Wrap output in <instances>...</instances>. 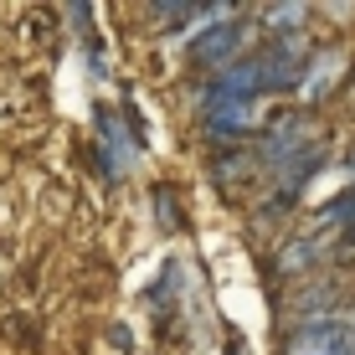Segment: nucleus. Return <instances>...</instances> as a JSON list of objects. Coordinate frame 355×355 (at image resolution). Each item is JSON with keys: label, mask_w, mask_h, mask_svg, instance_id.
<instances>
[{"label": "nucleus", "mask_w": 355, "mask_h": 355, "mask_svg": "<svg viewBox=\"0 0 355 355\" xmlns=\"http://www.w3.org/2000/svg\"><path fill=\"white\" fill-rule=\"evenodd\" d=\"M258 93H268L263 57H237L232 67L211 72V83H206V108L211 103H252Z\"/></svg>", "instance_id": "f257e3e1"}, {"label": "nucleus", "mask_w": 355, "mask_h": 355, "mask_svg": "<svg viewBox=\"0 0 355 355\" xmlns=\"http://www.w3.org/2000/svg\"><path fill=\"white\" fill-rule=\"evenodd\" d=\"M284 355H355V324L329 314V320H314L304 329H293Z\"/></svg>", "instance_id": "f03ea898"}, {"label": "nucleus", "mask_w": 355, "mask_h": 355, "mask_svg": "<svg viewBox=\"0 0 355 355\" xmlns=\"http://www.w3.org/2000/svg\"><path fill=\"white\" fill-rule=\"evenodd\" d=\"M242 21L237 16H227L222 26H206L201 36H196V46H191V62L196 67H211V72H222L237 62V52H242Z\"/></svg>", "instance_id": "7ed1b4c3"}, {"label": "nucleus", "mask_w": 355, "mask_h": 355, "mask_svg": "<svg viewBox=\"0 0 355 355\" xmlns=\"http://www.w3.org/2000/svg\"><path fill=\"white\" fill-rule=\"evenodd\" d=\"M340 72H345V52H340V46L314 52L309 57V72H304V103H320V98L340 83Z\"/></svg>", "instance_id": "20e7f679"}, {"label": "nucleus", "mask_w": 355, "mask_h": 355, "mask_svg": "<svg viewBox=\"0 0 355 355\" xmlns=\"http://www.w3.org/2000/svg\"><path fill=\"white\" fill-rule=\"evenodd\" d=\"M320 268V242L314 237H293L284 252H278V273L284 278H309Z\"/></svg>", "instance_id": "39448f33"}, {"label": "nucleus", "mask_w": 355, "mask_h": 355, "mask_svg": "<svg viewBox=\"0 0 355 355\" xmlns=\"http://www.w3.org/2000/svg\"><path fill=\"white\" fill-rule=\"evenodd\" d=\"M304 21H309V6H263V31L273 36V42L304 36Z\"/></svg>", "instance_id": "423d86ee"}, {"label": "nucleus", "mask_w": 355, "mask_h": 355, "mask_svg": "<svg viewBox=\"0 0 355 355\" xmlns=\"http://www.w3.org/2000/svg\"><path fill=\"white\" fill-rule=\"evenodd\" d=\"M252 165H258V155H252V150H242V144H227V150L216 155L211 175H216V186H237V180L252 175Z\"/></svg>", "instance_id": "0eeeda50"}, {"label": "nucleus", "mask_w": 355, "mask_h": 355, "mask_svg": "<svg viewBox=\"0 0 355 355\" xmlns=\"http://www.w3.org/2000/svg\"><path fill=\"white\" fill-rule=\"evenodd\" d=\"M155 211H160L165 216V227H186V222H180V211H175V196H170V186H155Z\"/></svg>", "instance_id": "6e6552de"}, {"label": "nucleus", "mask_w": 355, "mask_h": 355, "mask_svg": "<svg viewBox=\"0 0 355 355\" xmlns=\"http://www.w3.org/2000/svg\"><path fill=\"white\" fill-rule=\"evenodd\" d=\"M227 355H248V350H242V340H237V335L227 340Z\"/></svg>", "instance_id": "1a4fd4ad"}]
</instances>
